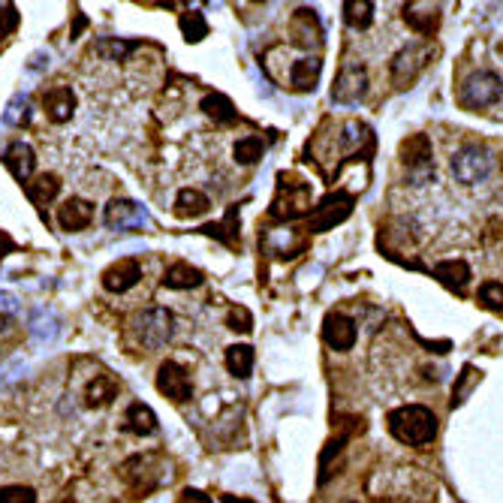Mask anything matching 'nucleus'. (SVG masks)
<instances>
[{
    "label": "nucleus",
    "instance_id": "34",
    "mask_svg": "<svg viewBox=\"0 0 503 503\" xmlns=\"http://www.w3.org/2000/svg\"><path fill=\"white\" fill-rule=\"evenodd\" d=\"M479 302L488 307V311H503V284L488 281L479 286Z\"/></svg>",
    "mask_w": 503,
    "mask_h": 503
},
{
    "label": "nucleus",
    "instance_id": "5",
    "mask_svg": "<svg viewBox=\"0 0 503 503\" xmlns=\"http://www.w3.org/2000/svg\"><path fill=\"white\" fill-rule=\"evenodd\" d=\"M401 163L410 172V181L413 184H425L431 176H434V151H431V142L423 133L410 136L401 145Z\"/></svg>",
    "mask_w": 503,
    "mask_h": 503
},
{
    "label": "nucleus",
    "instance_id": "40",
    "mask_svg": "<svg viewBox=\"0 0 503 503\" xmlns=\"http://www.w3.org/2000/svg\"><path fill=\"white\" fill-rule=\"evenodd\" d=\"M13 251H16V241L9 239L6 232H0V260H4L6 253H13Z\"/></svg>",
    "mask_w": 503,
    "mask_h": 503
},
{
    "label": "nucleus",
    "instance_id": "29",
    "mask_svg": "<svg viewBox=\"0 0 503 503\" xmlns=\"http://www.w3.org/2000/svg\"><path fill=\"white\" fill-rule=\"evenodd\" d=\"M235 163H241V166H253V163H260L262 160V154H265V142L260 136H248V139H239L235 142Z\"/></svg>",
    "mask_w": 503,
    "mask_h": 503
},
{
    "label": "nucleus",
    "instance_id": "32",
    "mask_svg": "<svg viewBox=\"0 0 503 503\" xmlns=\"http://www.w3.org/2000/svg\"><path fill=\"white\" fill-rule=\"evenodd\" d=\"M97 48V55L100 58H106V60H124L133 48H136V43H124V39H112V37H106V39H100V43L94 46Z\"/></svg>",
    "mask_w": 503,
    "mask_h": 503
},
{
    "label": "nucleus",
    "instance_id": "28",
    "mask_svg": "<svg viewBox=\"0 0 503 503\" xmlns=\"http://www.w3.org/2000/svg\"><path fill=\"white\" fill-rule=\"evenodd\" d=\"M371 145V130H368V124H362V121H350V124L341 127V148L347 154H356Z\"/></svg>",
    "mask_w": 503,
    "mask_h": 503
},
{
    "label": "nucleus",
    "instance_id": "9",
    "mask_svg": "<svg viewBox=\"0 0 503 503\" xmlns=\"http://www.w3.org/2000/svg\"><path fill=\"white\" fill-rule=\"evenodd\" d=\"M365 94H368V70L362 64H347L332 85V100L341 102V106H350V102H359Z\"/></svg>",
    "mask_w": 503,
    "mask_h": 503
},
{
    "label": "nucleus",
    "instance_id": "14",
    "mask_svg": "<svg viewBox=\"0 0 503 503\" xmlns=\"http://www.w3.org/2000/svg\"><path fill=\"white\" fill-rule=\"evenodd\" d=\"M404 22L416 30V34H431L440 22V6L437 4H428V0H410L401 9Z\"/></svg>",
    "mask_w": 503,
    "mask_h": 503
},
{
    "label": "nucleus",
    "instance_id": "6",
    "mask_svg": "<svg viewBox=\"0 0 503 503\" xmlns=\"http://www.w3.org/2000/svg\"><path fill=\"white\" fill-rule=\"evenodd\" d=\"M102 220H106V227L115 232H133V230L151 227L148 209L133 199H112L106 205V211H102Z\"/></svg>",
    "mask_w": 503,
    "mask_h": 503
},
{
    "label": "nucleus",
    "instance_id": "27",
    "mask_svg": "<svg viewBox=\"0 0 503 503\" xmlns=\"http://www.w3.org/2000/svg\"><path fill=\"white\" fill-rule=\"evenodd\" d=\"M344 22L353 30H365L374 22V4L371 0H347L344 4Z\"/></svg>",
    "mask_w": 503,
    "mask_h": 503
},
{
    "label": "nucleus",
    "instance_id": "26",
    "mask_svg": "<svg viewBox=\"0 0 503 503\" xmlns=\"http://www.w3.org/2000/svg\"><path fill=\"white\" fill-rule=\"evenodd\" d=\"M199 109H202L209 118L218 121V124H232V121H235V106H232V100L223 97V94H209V97H202Z\"/></svg>",
    "mask_w": 503,
    "mask_h": 503
},
{
    "label": "nucleus",
    "instance_id": "3",
    "mask_svg": "<svg viewBox=\"0 0 503 503\" xmlns=\"http://www.w3.org/2000/svg\"><path fill=\"white\" fill-rule=\"evenodd\" d=\"M431 58H434V48H431V43H410V46H404L392 58V67H389L395 88H410V85H413V81L428 70Z\"/></svg>",
    "mask_w": 503,
    "mask_h": 503
},
{
    "label": "nucleus",
    "instance_id": "35",
    "mask_svg": "<svg viewBox=\"0 0 503 503\" xmlns=\"http://www.w3.org/2000/svg\"><path fill=\"white\" fill-rule=\"evenodd\" d=\"M0 503H37V491L27 486H6L0 488Z\"/></svg>",
    "mask_w": 503,
    "mask_h": 503
},
{
    "label": "nucleus",
    "instance_id": "8",
    "mask_svg": "<svg viewBox=\"0 0 503 503\" xmlns=\"http://www.w3.org/2000/svg\"><path fill=\"white\" fill-rule=\"evenodd\" d=\"M353 214V197L350 193H332L326 197L311 214V232H326L335 230L337 223H344Z\"/></svg>",
    "mask_w": 503,
    "mask_h": 503
},
{
    "label": "nucleus",
    "instance_id": "16",
    "mask_svg": "<svg viewBox=\"0 0 503 503\" xmlns=\"http://www.w3.org/2000/svg\"><path fill=\"white\" fill-rule=\"evenodd\" d=\"M4 163H6V169L13 172V178L27 181L37 169V154L27 142H13V145L4 151Z\"/></svg>",
    "mask_w": 503,
    "mask_h": 503
},
{
    "label": "nucleus",
    "instance_id": "33",
    "mask_svg": "<svg viewBox=\"0 0 503 503\" xmlns=\"http://www.w3.org/2000/svg\"><path fill=\"white\" fill-rule=\"evenodd\" d=\"M30 332H34L37 341H55L58 335V320L51 314H37L34 323H30Z\"/></svg>",
    "mask_w": 503,
    "mask_h": 503
},
{
    "label": "nucleus",
    "instance_id": "22",
    "mask_svg": "<svg viewBox=\"0 0 503 503\" xmlns=\"http://www.w3.org/2000/svg\"><path fill=\"white\" fill-rule=\"evenodd\" d=\"M211 209V202H209V197L205 193H199V190H193V187H184V190H178V197H176V214L178 218H202L205 211Z\"/></svg>",
    "mask_w": 503,
    "mask_h": 503
},
{
    "label": "nucleus",
    "instance_id": "23",
    "mask_svg": "<svg viewBox=\"0 0 503 503\" xmlns=\"http://www.w3.org/2000/svg\"><path fill=\"white\" fill-rule=\"evenodd\" d=\"M115 395H118V380L112 374H97L88 383V392H85L91 407H106V404H112V398Z\"/></svg>",
    "mask_w": 503,
    "mask_h": 503
},
{
    "label": "nucleus",
    "instance_id": "24",
    "mask_svg": "<svg viewBox=\"0 0 503 503\" xmlns=\"http://www.w3.org/2000/svg\"><path fill=\"white\" fill-rule=\"evenodd\" d=\"M60 193V178L51 176V172H46V176H37L34 181L27 184V199L37 205V209H43V205H48L51 199H55Z\"/></svg>",
    "mask_w": 503,
    "mask_h": 503
},
{
    "label": "nucleus",
    "instance_id": "20",
    "mask_svg": "<svg viewBox=\"0 0 503 503\" xmlns=\"http://www.w3.org/2000/svg\"><path fill=\"white\" fill-rule=\"evenodd\" d=\"M434 277L444 286L455 293H465V286L470 284V265L465 260H446L434 265Z\"/></svg>",
    "mask_w": 503,
    "mask_h": 503
},
{
    "label": "nucleus",
    "instance_id": "18",
    "mask_svg": "<svg viewBox=\"0 0 503 503\" xmlns=\"http://www.w3.org/2000/svg\"><path fill=\"white\" fill-rule=\"evenodd\" d=\"M124 428L130 431V434H139V437H151L157 434V413L148 407V404H130L127 413H124Z\"/></svg>",
    "mask_w": 503,
    "mask_h": 503
},
{
    "label": "nucleus",
    "instance_id": "38",
    "mask_svg": "<svg viewBox=\"0 0 503 503\" xmlns=\"http://www.w3.org/2000/svg\"><path fill=\"white\" fill-rule=\"evenodd\" d=\"M16 27H18V13H16V6H13V4L0 6V39L13 34Z\"/></svg>",
    "mask_w": 503,
    "mask_h": 503
},
{
    "label": "nucleus",
    "instance_id": "17",
    "mask_svg": "<svg viewBox=\"0 0 503 503\" xmlns=\"http://www.w3.org/2000/svg\"><path fill=\"white\" fill-rule=\"evenodd\" d=\"M154 455H133L121 465V476H124L130 486H139V488H151L154 482L160 479V474H154L151 465H154Z\"/></svg>",
    "mask_w": 503,
    "mask_h": 503
},
{
    "label": "nucleus",
    "instance_id": "13",
    "mask_svg": "<svg viewBox=\"0 0 503 503\" xmlns=\"http://www.w3.org/2000/svg\"><path fill=\"white\" fill-rule=\"evenodd\" d=\"M142 281V265L136 260H118L102 272V286L109 293H127Z\"/></svg>",
    "mask_w": 503,
    "mask_h": 503
},
{
    "label": "nucleus",
    "instance_id": "12",
    "mask_svg": "<svg viewBox=\"0 0 503 503\" xmlns=\"http://www.w3.org/2000/svg\"><path fill=\"white\" fill-rule=\"evenodd\" d=\"M91 220H94V205L81 197H70L64 205L58 209V223L64 232H81L91 227Z\"/></svg>",
    "mask_w": 503,
    "mask_h": 503
},
{
    "label": "nucleus",
    "instance_id": "4",
    "mask_svg": "<svg viewBox=\"0 0 503 503\" xmlns=\"http://www.w3.org/2000/svg\"><path fill=\"white\" fill-rule=\"evenodd\" d=\"M491 169H495V160H491V154L479 145H465L453 157V176L461 184L486 181L491 176Z\"/></svg>",
    "mask_w": 503,
    "mask_h": 503
},
{
    "label": "nucleus",
    "instance_id": "1",
    "mask_svg": "<svg viewBox=\"0 0 503 503\" xmlns=\"http://www.w3.org/2000/svg\"><path fill=\"white\" fill-rule=\"evenodd\" d=\"M386 423H389V434H392L398 444H407V446H425L437 434V416L423 404L398 407L389 413Z\"/></svg>",
    "mask_w": 503,
    "mask_h": 503
},
{
    "label": "nucleus",
    "instance_id": "31",
    "mask_svg": "<svg viewBox=\"0 0 503 503\" xmlns=\"http://www.w3.org/2000/svg\"><path fill=\"white\" fill-rule=\"evenodd\" d=\"M178 25L187 43H202V39L209 37V22H205L202 13H184Z\"/></svg>",
    "mask_w": 503,
    "mask_h": 503
},
{
    "label": "nucleus",
    "instance_id": "37",
    "mask_svg": "<svg viewBox=\"0 0 503 503\" xmlns=\"http://www.w3.org/2000/svg\"><path fill=\"white\" fill-rule=\"evenodd\" d=\"M227 326L232 328V332H251L253 328V316L248 307H232L230 316H227Z\"/></svg>",
    "mask_w": 503,
    "mask_h": 503
},
{
    "label": "nucleus",
    "instance_id": "2",
    "mask_svg": "<svg viewBox=\"0 0 503 503\" xmlns=\"http://www.w3.org/2000/svg\"><path fill=\"white\" fill-rule=\"evenodd\" d=\"M133 328H136V337L145 350H160V347H166L172 341V335H176V316H172V311H166V307H148V311L136 314Z\"/></svg>",
    "mask_w": 503,
    "mask_h": 503
},
{
    "label": "nucleus",
    "instance_id": "36",
    "mask_svg": "<svg viewBox=\"0 0 503 503\" xmlns=\"http://www.w3.org/2000/svg\"><path fill=\"white\" fill-rule=\"evenodd\" d=\"M16 314H18V299L13 293L0 290V332L16 320Z\"/></svg>",
    "mask_w": 503,
    "mask_h": 503
},
{
    "label": "nucleus",
    "instance_id": "41",
    "mask_svg": "<svg viewBox=\"0 0 503 503\" xmlns=\"http://www.w3.org/2000/svg\"><path fill=\"white\" fill-rule=\"evenodd\" d=\"M43 67H48V55H43V51H37V55L30 58L27 70H34V73H37V70H43Z\"/></svg>",
    "mask_w": 503,
    "mask_h": 503
},
{
    "label": "nucleus",
    "instance_id": "15",
    "mask_svg": "<svg viewBox=\"0 0 503 503\" xmlns=\"http://www.w3.org/2000/svg\"><path fill=\"white\" fill-rule=\"evenodd\" d=\"M43 106L51 124H67L76 115V94L70 88H51L43 97Z\"/></svg>",
    "mask_w": 503,
    "mask_h": 503
},
{
    "label": "nucleus",
    "instance_id": "25",
    "mask_svg": "<svg viewBox=\"0 0 503 503\" xmlns=\"http://www.w3.org/2000/svg\"><path fill=\"white\" fill-rule=\"evenodd\" d=\"M227 368L232 377H251L253 371V347L248 344H232L227 347Z\"/></svg>",
    "mask_w": 503,
    "mask_h": 503
},
{
    "label": "nucleus",
    "instance_id": "7",
    "mask_svg": "<svg viewBox=\"0 0 503 503\" xmlns=\"http://www.w3.org/2000/svg\"><path fill=\"white\" fill-rule=\"evenodd\" d=\"M500 94H503L500 76L482 70V73H474L465 81V88H461V102H465L467 109H486V106H495Z\"/></svg>",
    "mask_w": 503,
    "mask_h": 503
},
{
    "label": "nucleus",
    "instance_id": "21",
    "mask_svg": "<svg viewBox=\"0 0 503 503\" xmlns=\"http://www.w3.org/2000/svg\"><path fill=\"white\" fill-rule=\"evenodd\" d=\"M320 73H323V60L320 58H299L290 70V81L295 91H314L316 81H320Z\"/></svg>",
    "mask_w": 503,
    "mask_h": 503
},
{
    "label": "nucleus",
    "instance_id": "30",
    "mask_svg": "<svg viewBox=\"0 0 503 503\" xmlns=\"http://www.w3.org/2000/svg\"><path fill=\"white\" fill-rule=\"evenodd\" d=\"M4 124L9 127H27L30 124V100L27 94H16L9 100V106L4 112Z\"/></svg>",
    "mask_w": 503,
    "mask_h": 503
},
{
    "label": "nucleus",
    "instance_id": "19",
    "mask_svg": "<svg viewBox=\"0 0 503 503\" xmlns=\"http://www.w3.org/2000/svg\"><path fill=\"white\" fill-rule=\"evenodd\" d=\"M202 281L205 274L187 262H172L166 274H163V286L166 290H197V286H202Z\"/></svg>",
    "mask_w": 503,
    "mask_h": 503
},
{
    "label": "nucleus",
    "instance_id": "39",
    "mask_svg": "<svg viewBox=\"0 0 503 503\" xmlns=\"http://www.w3.org/2000/svg\"><path fill=\"white\" fill-rule=\"evenodd\" d=\"M178 503H214V500L209 495H202V491H197V488H184L178 495Z\"/></svg>",
    "mask_w": 503,
    "mask_h": 503
},
{
    "label": "nucleus",
    "instance_id": "10",
    "mask_svg": "<svg viewBox=\"0 0 503 503\" xmlns=\"http://www.w3.org/2000/svg\"><path fill=\"white\" fill-rule=\"evenodd\" d=\"M157 389L172 401H190L193 398V383H190V374L184 371L178 362H163L160 371H157Z\"/></svg>",
    "mask_w": 503,
    "mask_h": 503
},
{
    "label": "nucleus",
    "instance_id": "11",
    "mask_svg": "<svg viewBox=\"0 0 503 503\" xmlns=\"http://www.w3.org/2000/svg\"><path fill=\"white\" fill-rule=\"evenodd\" d=\"M356 323L350 320V316H344V314H328L326 316V323H323V341L332 347V350L337 353H347V350H353V344H356Z\"/></svg>",
    "mask_w": 503,
    "mask_h": 503
}]
</instances>
